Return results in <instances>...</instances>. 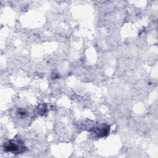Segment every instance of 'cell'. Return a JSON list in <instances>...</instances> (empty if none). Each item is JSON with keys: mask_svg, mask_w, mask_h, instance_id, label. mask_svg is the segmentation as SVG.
I'll return each instance as SVG.
<instances>
[{"mask_svg": "<svg viewBox=\"0 0 158 158\" xmlns=\"http://www.w3.org/2000/svg\"><path fill=\"white\" fill-rule=\"evenodd\" d=\"M24 146H23L21 143L19 142L14 141H10L9 143H7L4 146V149L7 151L9 152H23Z\"/></svg>", "mask_w": 158, "mask_h": 158, "instance_id": "1", "label": "cell"}, {"mask_svg": "<svg viewBox=\"0 0 158 158\" xmlns=\"http://www.w3.org/2000/svg\"><path fill=\"white\" fill-rule=\"evenodd\" d=\"M109 131V128L108 127H105V126L102 125L101 127H99L96 128V131H95V133L98 135L99 136H103L107 135Z\"/></svg>", "mask_w": 158, "mask_h": 158, "instance_id": "2", "label": "cell"}]
</instances>
